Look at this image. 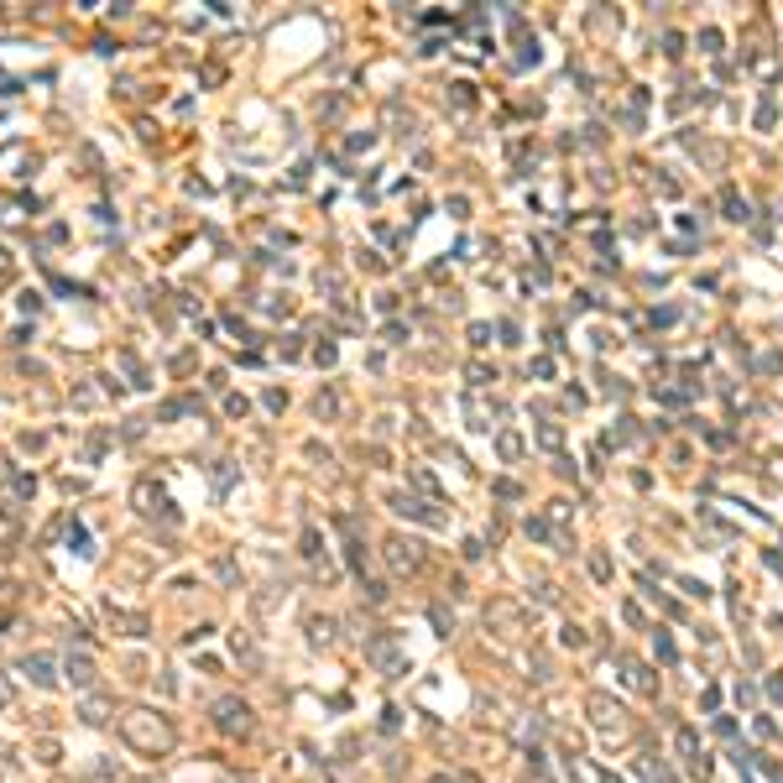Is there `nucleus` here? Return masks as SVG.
<instances>
[{
    "instance_id": "f257e3e1",
    "label": "nucleus",
    "mask_w": 783,
    "mask_h": 783,
    "mask_svg": "<svg viewBox=\"0 0 783 783\" xmlns=\"http://www.w3.org/2000/svg\"><path fill=\"white\" fill-rule=\"evenodd\" d=\"M590 715H595V726H601V731H621V705L611 700V695H590Z\"/></svg>"
},
{
    "instance_id": "f03ea898",
    "label": "nucleus",
    "mask_w": 783,
    "mask_h": 783,
    "mask_svg": "<svg viewBox=\"0 0 783 783\" xmlns=\"http://www.w3.org/2000/svg\"><path fill=\"white\" fill-rule=\"evenodd\" d=\"M220 726H225V731H246V726H251V710L240 700H220Z\"/></svg>"
},
{
    "instance_id": "7ed1b4c3",
    "label": "nucleus",
    "mask_w": 783,
    "mask_h": 783,
    "mask_svg": "<svg viewBox=\"0 0 783 783\" xmlns=\"http://www.w3.org/2000/svg\"><path fill=\"white\" fill-rule=\"evenodd\" d=\"M674 742H679V752L689 757V768H695V773H705V768H710V762L700 757V742H695V731H689V726H679V731H674Z\"/></svg>"
},
{
    "instance_id": "20e7f679",
    "label": "nucleus",
    "mask_w": 783,
    "mask_h": 783,
    "mask_svg": "<svg viewBox=\"0 0 783 783\" xmlns=\"http://www.w3.org/2000/svg\"><path fill=\"white\" fill-rule=\"evenodd\" d=\"M392 564H397V570H418V564H423L418 543H392Z\"/></svg>"
},
{
    "instance_id": "39448f33",
    "label": "nucleus",
    "mask_w": 783,
    "mask_h": 783,
    "mask_svg": "<svg viewBox=\"0 0 783 783\" xmlns=\"http://www.w3.org/2000/svg\"><path fill=\"white\" fill-rule=\"evenodd\" d=\"M637 768H642V778H648V783H674V773H668L664 762H652V757H642Z\"/></svg>"
},
{
    "instance_id": "423d86ee",
    "label": "nucleus",
    "mask_w": 783,
    "mask_h": 783,
    "mask_svg": "<svg viewBox=\"0 0 783 783\" xmlns=\"http://www.w3.org/2000/svg\"><path fill=\"white\" fill-rule=\"evenodd\" d=\"M496 450L507 454V460H517V454H522V439H517V434H501V439H496Z\"/></svg>"
},
{
    "instance_id": "0eeeda50",
    "label": "nucleus",
    "mask_w": 783,
    "mask_h": 783,
    "mask_svg": "<svg viewBox=\"0 0 783 783\" xmlns=\"http://www.w3.org/2000/svg\"><path fill=\"white\" fill-rule=\"evenodd\" d=\"M538 439H543L548 450H559V444H564V434H559V423H543V428H538Z\"/></svg>"
},
{
    "instance_id": "6e6552de",
    "label": "nucleus",
    "mask_w": 783,
    "mask_h": 783,
    "mask_svg": "<svg viewBox=\"0 0 783 783\" xmlns=\"http://www.w3.org/2000/svg\"><path fill=\"white\" fill-rule=\"evenodd\" d=\"M726 214H731V220H747V204L736 199V193H726Z\"/></svg>"
},
{
    "instance_id": "1a4fd4ad",
    "label": "nucleus",
    "mask_w": 783,
    "mask_h": 783,
    "mask_svg": "<svg viewBox=\"0 0 783 783\" xmlns=\"http://www.w3.org/2000/svg\"><path fill=\"white\" fill-rule=\"evenodd\" d=\"M454 105H460V110H470V105H475V95H470V84H454Z\"/></svg>"
},
{
    "instance_id": "9d476101",
    "label": "nucleus",
    "mask_w": 783,
    "mask_h": 783,
    "mask_svg": "<svg viewBox=\"0 0 783 783\" xmlns=\"http://www.w3.org/2000/svg\"><path fill=\"white\" fill-rule=\"evenodd\" d=\"M664 52H668V58H679V52H684V37L668 32V37H664Z\"/></svg>"
},
{
    "instance_id": "9b49d317",
    "label": "nucleus",
    "mask_w": 783,
    "mask_h": 783,
    "mask_svg": "<svg viewBox=\"0 0 783 783\" xmlns=\"http://www.w3.org/2000/svg\"><path fill=\"white\" fill-rule=\"evenodd\" d=\"M768 689H773V695H783V668L773 674V684H768Z\"/></svg>"
},
{
    "instance_id": "f8f14e48",
    "label": "nucleus",
    "mask_w": 783,
    "mask_h": 783,
    "mask_svg": "<svg viewBox=\"0 0 783 783\" xmlns=\"http://www.w3.org/2000/svg\"><path fill=\"white\" fill-rule=\"evenodd\" d=\"M434 783H475V778H434Z\"/></svg>"
}]
</instances>
